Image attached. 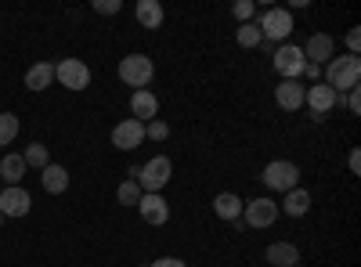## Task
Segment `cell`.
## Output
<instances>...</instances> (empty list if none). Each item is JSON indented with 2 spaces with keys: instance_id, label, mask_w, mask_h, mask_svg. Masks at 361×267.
Instances as JSON below:
<instances>
[{
  "instance_id": "cell-32",
  "label": "cell",
  "mask_w": 361,
  "mask_h": 267,
  "mask_svg": "<svg viewBox=\"0 0 361 267\" xmlns=\"http://www.w3.org/2000/svg\"><path fill=\"white\" fill-rule=\"evenodd\" d=\"M357 47H361V33L350 29V33H347V54H357Z\"/></svg>"
},
{
  "instance_id": "cell-2",
  "label": "cell",
  "mask_w": 361,
  "mask_h": 267,
  "mask_svg": "<svg viewBox=\"0 0 361 267\" xmlns=\"http://www.w3.org/2000/svg\"><path fill=\"white\" fill-rule=\"evenodd\" d=\"M257 25H260V33H264V40L267 44H289V37H293V29H296V22H293V11L289 8H267L260 18H257Z\"/></svg>"
},
{
  "instance_id": "cell-9",
  "label": "cell",
  "mask_w": 361,
  "mask_h": 267,
  "mask_svg": "<svg viewBox=\"0 0 361 267\" xmlns=\"http://www.w3.org/2000/svg\"><path fill=\"white\" fill-rule=\"evenodd\" d=\"M145 141V123L141 120H119L116 127H112V144L119 148V152H134V148Z\"/></svg>"
},
{
  "instance_id": "cell-33",
  "label": "cell",
  "mask_w": 361,
  "mask_h": 267,
  "mask_svg": "<svg viewBox=\"0 0 361 267\" xmlns=\"http://www.w3.org/2000/svg\"><path fill=\"white\" fill-rule=\"evenodd\" d=\"M304 76H307L311 83H322V66H311V62H307V66H304Z\"/></svg>"
},
{
  "instance_id": "cell-36",
  "label": "cell",
  "mask_w": 361,
  "mask_h": 267,
  "mask_svg": "<svg viewBox=\"0 0 361 267\" xmlns=\"http://www.w3.org/2000/svg\"><path fill=\"white\" fill-rule=\"evenodd\" d=\"M0 192H4V185H0Z\"/></svg>"
},
{
  "instance_id": "cell-29",
  "label": "cell",
  "mask_w": 361,
  "mask_h": 267,
  "mask_svg": "<svg viewBox=\"0 0 361 267\" xmlns=\"http://www.w3.org/2000/svg\"><path fill=\"white\" fill-rule=\"evenodd\" d=\"M94 11L98 15H119V11H123V4H119V0H94Z\"/></svg>"
},
{
  "instance_id": "cell-1",
  "label": "cell",
  "mask_w": 361,
  "mask_h": 267,
  "mask_svg": "<svg viewBox=\"0 0 361 267\" xmlns=\"http://www.w3.org/2000/svg\"><path fill=\"white\" fill-rule=\"evenodd\" d=\"M361 80V58L357 54H340V58H329V62L322 66V83L333 87L336 94H347L354 91Z\"/></svg>"
},
{
  "instance_id": "cell-18",
  "label": "cell",
  "mask_w": 361,
  "mask_h": 267,
  "mask_svg": "<svg viewBox=\"0 0 361 267\" xmlns=\"http://www.w3.org/2000/svg\"><path fill=\"white\" fill-rule=\"evenodd\" d=\"M134 18H137V25H141V29H159V25H163V18H166V11H163L159 0H137Z\"/></svg>"
},
{
  "instance_id": "cell-13",
  "label": "cell",
  "mask_w": 361,
  "mask_h": 267,
  "mask_svg": "<svg viewBox=\"0 0 361 267\" xmlns=\"http://www.w3.org/2000/svg\"><path fill=\"white\" fill-rule=\"evenodd\" d=\"M304 91H307V83H304V80H282V83L275 87V101H279V108H286V112L304 108Z\"/></svg>"
},
{
  "instance_id": "cell-34",
  "label": "cell",
  "mask_w": 361,
  "mask_h": 267,
  "mask_svg": "<svg viewBox=\"0 0 361 267\" xmlns=\"http://www.w3.org/2000/svg\"><path fill=\"white\" fill-rule=\"evenodd\" d=\"M347 166H350V173H361V156H357V148L347 156Z\"/></svg>"
},
{
  "instance_id": "cell-20",
  "label": "cell",
  "mask_w": 361,
  "mask_h": 267,
  "mask_svg": "<svg viewBox=\"0 0 361 267\" xmlns=\"http://www.w3.org/2000/svg\"><path fill=\"white\" fill-rule=\"evenodd\" d=\"M214 213H217L221 221L235 224L238 217H243V199H238L235 192H221V195L214 199Z\"/></svg>"
},
{
  "instance_id": "cell-28",
  "label": "cell",
  "mask_w": 361,
  "mask_h": 267,
  "mask_svg": "<svg viewBox=\"0 0 361 267\" xmlns=\"http://www.w3.org/2000/svg\"><path fill=\"white\" fill-rule=\"evenodd\" d=\"M231 15L238 18V25H243V22H253V18H257V4H253V0H238V4L231 8Z\"/></svg>"
},
{
  "instance_id": "cell-25",
  "label": "cell",
  "mask_w": 361,
  "mask_h": 267,
  "mask_svg": "<svg viewBox=\"0 0 361 267\" xmlns=\"http://www.w3.org/2000/svg\"><path fill=\"white\" fill-rule=\"evenodd\" d=\"M141 195H145V192H141V185H137V181H123V185L116 188L119 206H137V202H141Z\"/></svg>"
},
{
  "instance_id": "cell-30",
  "label": "cell",
  "mask_w": 361,
  "mask_h": 267,
  "mask_svg": "<svg viewBox=\"0 0 361 267\" xmlns=\"http://www.w3.org/2000/svg\"><path fill=\"white\" fill-rule=\"evenodd\" d=\"M347 112H350V116L361 112V94H357V87H354V91H347Z\"/></svg>"
},
{
  "instance_id": "cell-6",
  "label": "cell",
  "mask_w": 361,
  "mask_h": 267,
  "mask_svg": "<svg viewBox=\"0 0 361 267\" xmlns=\"http://www.w3.org/2000/svg\"><path fill=\"white\" fill-rule=\"evenodd\" d=\"M271 66H275V73L282 80H300V76H304L307 58H304V51H300L296 44H279L275 54H271Z\"/></svg>"
},
{
  "instance_id": "cell-10",
  "label": "cell",
  "mask_w": 361,
  "mask_h": 267,
  "mask_svg": "<svg viewBox=\"0 0 361 267\" xmlns=\"http://www.w3.org/2000/svg\"><path fill=\"white\" fill-rule=\"evenodd\" d=\"M304 105H311L314 116H329L336 105H340V94L333 91V87H325V83H307V91H304Z\"/></svg>"
},
{
  "instance_id": "cell-31",
  "label": "cell",
  "mask_w": 361,
  "mask_h": 267,
  "mask_svg": "<svg viewBox=\"0 0 361 267\" xmlns=\"http://www.w3.org/2000/svg\"><path fill=\"white\" fill-rule=\"evenodd\" d=\"M148 267H188L185 260H177V256H159V260H152Z\"/></svg>"
},
{
  "instance_id": "cell-21",
  "label": "cell",
  "mask_w": 361,
  "mask_h": 267,
  "mask_svg": "<svg viewBox=\"0 0 361 267\" xmlns=\"http://www.w3.org/2000/svg\"><path fill=\"white\" fill-rule=\"evenodd\" d=\"M282 213H289V217H304V213H311V192H307V188H293V192H286V195H282Z\"/></svg>"
},
{
  "instance_id": "cell-8",
  "label": "cell",
  "mask_w": 361,
  "mask_h": 267,
  "mask_svg": "<svg viewBox=\"0 0 361 267\" xmlns=\"http://www.w3.org/2000/svg\"><path fill=\"white\" fill-rule=\"evenodd\" d=\"M54 80L62 87H69V91H87L90 69H87V62H80V58H62V62L54 66Z\"/></svg>"
},
{
  "instance_id": "cell-11",
  "label": "cell",
  "mask_w": 361,
  "mask_h": 267,
  "mask_svg": "<svg viewBox=\"0 0 361 267\" xmlns=\"http://www.w3.org/2000/svg\"><path fill=\"white\" fill-rule=\"evenodd\" d=\"M137 213L145 224H152V228H163L170 221V202L163 195H152V192H145L141 202H137Z\"/></svg>"
},
{
  "instance_id": "cell-14",
  "label": "cell",
  "mask_w": 361,
  "mask_h": 267,
  "mask_svg": "<svg viewBox=\"0 0 361 267\" xmlns=\"http://www.w3.org/2000/svg\"><path fill=\"white\" fill-rule=\"evenodd\" d=\"M300 51H304V58H307L311 66H325L329 58H336V44H333V37H329V33H314Z\"/></svg>"
},
{
  "instance_id": "cell-19",
  "label": "cell",
  "mask_w": 361,
  "mask_h": 267,
  "mask_svg": "<svg viewBox=\"0 0 361 267\" xmlns=\"http://www.w3.org/2000/svg\"><path fill=\"white\" fill-rule=\"evenodd\" d=\"M264 260H267L271 267H296V263H300V249H296L293 242H271L267 253H264Z\"/></svg>"
},
{
  "instance_id": "cell-17",
  "label": "cell",
  "mask_w": 361,
  "mask_h": 267,
  "mask_svg": "<svg viewBox=\"0 0 361 267\" xmlns=\"http://www.w3.org/2000/svg\"><path fill=\"white\" fill-rule=\"evenodd\" d=\"M25 159L18 152H8L4 159H0V185L8 181V188H22V177H25Z\"/></svg>"
},
{
  "instance_id": "cell-7",
  "label": "cell",
  "mask_w": 361,
  "mask_h": 267,
  "mask_svg": "<svg viewBox=\"0 0 361 267\" xmlns=\"http://www.w3.org/2000/svg\"><path fill=\"white\" fill-rule=\"evenodd\" d=\"M243 221L246 228H271L279 221V202L275 199H267V195H260V199H250V202H243Z\"/></svg>"
},
{
  "instance_id": "cell-22",
  "label": "cell",
  "mask_w": 361,
  "mask_h": 267,
  "mask_svg": "<svg viewBox=\"0 0 361 267\" xmlns=\"http://www.w3.org/2000/svg\"><path fill=\"white\" fill-rule=\"evenodd\" d=\"M51 80H54V66L51 62H37V66H29V73H25V87H29V91H47Z\"/></svg>"
},
{
  "instance_id": "cell-12",
  "label": "cell",
  "mask_w": 361,
  "mask_h": 267,
  "mask_svg": "<svg viewBox=\"0 0 361 267\" xmlns=\"http://www.w3.org/2000/svg\"><path fill=\"white\" fill-rule=\"evenodd\" d=\"M33 210V199L25 188H4L0 192V217H25Z\"/></svg>"
},
{
  "instance_id": "cell-23",
  "label": "cell",
  "mask_w": 361,
  "mask_h": 267,
  "mask_svg": "<svg viewBox=\"0 0 361 267\" xmlns=\"http://www.w3.org/2000/svg\"><path fill=\"white\" fill-rule=\"evenodd\" d=\"M235 40H238V47H246V51L260 47V44H264V33H260L257 18H253V22H243V25H238V29H235Z\"/></svg>"
},
{
  "instance_id": "cell-3",
  "label": "cell",
  "mask_w": 361,
  "mask_h": 267,
  "mask_svg": "<svg viewBox=\"0 0 361 267\" xmlns=\"http://www.w3.org/2000/svg\"><path fill=\"white\" fill-rule=\"evenodd\" d=\"M152 76H156V66H152V58H148V54L119 58V80H123L127 87H134V91H148Z\"/></svg>"
},
{
  "instance_id": "cell-5",
  "label": "cell",
  "mask_w": 361,
  "mask_h": 267,
  "mask_svg": "<svg viewBox=\"0 0 361 267\" xmlns=\"http://www.w3.org/2000/svg\"><path fill=\"white\" fill-rule=\"evenodd\" d=\"M170 177H173V163H170L166 156H156V159H148V163L141 166V173H137V185H141V192H152V195H159V192L170 185Z\"/></svg>"
},
{
  "instance_id": "cell-35",
  "label": "cell",
  "mask_w": 361,
  "mask_h": 267,
  "mask_svg": "<svg viewBox=\"0 0 361 267\" xmlns=\"http://www.w3.org/2000/svg\"><path fill=\"white\" fill-rule=\"evenodd\" d=\"M0 224H4V217H0Z\"/></svg>"
},
{
  "instance_id": "cell-26",
  "label": "cell",
  "mask_w": 361,
  "mask_h": 267,
  "mask_svg": "<svg viewBox=\"0 0 361 267\" xmlns=\"http://www.w3.org/2000/svg\"><path fill=\"white\" fill-rule=\"evenodd\" d=\"M18 137V116L15 112H0V144H11Z\"/></svg>"
},
{
  "instance_id": "cell-27",
  "label": "cell",
  "mask_w": 361,
  "mask_h": 267,
  "mask_svg": "<svg viewBox=\"0 0 361 267\" xmlns=\"http://www.w3.org/2000/svg\"><path fill=\"white\" fill-rule=\"evenodd\" d=\"M145 137H148V141H166V137H170V123L148 120V123H145Z\"/></svg>"
},
{
  "instance_id": "cell-15",
  "label": "cell",
  "mask_w": 361,
  "mask_h": 267,
  "mask_svg": "<svg viewBox=\"0 0 361 267\" xmlns=\"http://www.w3.org/2000/svg\"><path fill=\"white\" fill-rule=\"evenodd\" d=\"M130 112H134V120H141V123L159 120V98L152 91H134L130 94Z\"/></svg>"
},
{
  "instance_id": "cell-4",
  "label": "cell",
  "mask_w": 361,
  "mask_h": 267,
  "mask_svg": "<svg viewBox=\"0 0 361 267\" xmlns=\"http://www.w3.org/2000/svg\"><path fill=\"white\" fill-rule=\"evenodd\" d=\"M264 185L271 188V192H293V188H300V166L296 163H289V159H275V163H267L264 166Z\"/></svg>"
},
{
  "instance_id": "cell-16",
  "label": "cell",
  "mask_w": 361,
  "mask_h": 267,
  "mask_svg": "<svg viewBox=\"0 0 361 267\" xmlns=\"http://www.w3.org/2000/svg\"><path fill=\"white\" fill-rule=\"evenodd\" d=\"M40 185H44L47 195H62V192L69 188V170H66L62 163H47V166L40 170Z\"/></svg>"
},
{
  "instance_id": "cell-24",
  "label": "cell",
  "mask_w": 361,
  "mask_h": 267,
  "mask_svg": "<svg viewBox=\"0 0 361 267\" xmlns=\"http://www.w3.org/2000/svg\"><path fill=\"white\" fill-rule=\"evenodd\" d=\"M22 159H25V166H33V170H44V166L51 163V159H47V144L33 141V144H29L25 152H22Z\"/></svg>"
},
{
  "instance_id": "cell-37",
  "label": "cell",
  "mask_w": 361,
  "mask_h": 267,
  "mask_svg": "<svg viewBox=\"0 0 361 267\" xmlns=\"http://www.w3.org/2000/svg\"><path fill=\"white\" fill-rule=\"evenodd\" d=\"M296 267H304V263H296Z\"/></svg>"
}]
</instances>
